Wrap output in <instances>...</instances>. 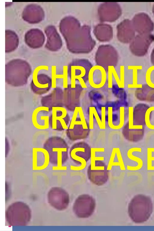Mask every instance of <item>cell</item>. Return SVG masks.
I'll list each match as a JSON object with an SVG mask.
<instances>
[{"instance_id":"1","label":"cell","mask_w":154,"mask_h":231,"mask_svg":"<svg viewBox=\"0 0 154 231\" xmlns=\"http://www.w3.org/2000/svg\"><path fill=\"white\" fill-rule=\"evenodd\" d=\"M153 205L150 197L141 194L134 196L128 204V213L136 223L146 221L152 214Z\"/></svg>"},{"instance_id":"2","label":"cell","mask_w":154,"mask_h":231,"mask_svg":"<svg viewBox=\"0 0 154 231\" xmlns=\"http://www.w3.org/2000/svg\"><path fill=\"white\" fill-rule=\"evenodd\" d=\"M43 147L48 153L49 162L51 164L61 167L66 161L68 146L62 138L57 136L50 137L45 141Z\"/></svg>"},{"instance_id":"3","label":"cell","mask_w":154,"mask_h":231,"mask_svg":"<svg viewBox=\"0 0 154 231\" xmlns=\"http://www.w3.org/2000/svg\"><path fill=\"white\" fill-rule=\"evenodd\" d=\"M5 218L7 222L11 226H25L31 219V211L26 203L21 202H15L7 208Z\"/></svg>"},{"instance_id":"4","label":"cell","mask_w":154,"mask_h":231,"mask_svg":"<svg viewBox=\"0 0 154 231\" xmlns=\"http://www.w3.org/2000/svg\"><path fill=\"white\" fill-rule=\"evenodd\" d=\"M89 129L82 108L81 107H75L70 124L66 131L67 136L71 140L83 139L88 135Z\"/></svg>"},{"instance_id":"5","label":"cell","mask_w":154,"mask_h":231,"mask_svg":"<svg viewBox=\"0 0 154 231\" xmlns=\"http://www.w3.org/2000/svg\"><path fill=\"white\" fill-rule=\"evenodd\" d=\"M91 30L87 26H82L80 30L69 38L73 41L75 46L74 53H85L91 51L95 45V42L92 38ZM71 41V42H72Z\"/></svg>"},{"instance_id":"6","label":"cell","mask_w":154,"mask_h":231,"mask_svg":"<svg viewBox=\"0 0 154 231\" xmlns=\"http://www.w3.org/2000/svg\"><path fill=\"white\" fill-rule=\"evenodd\" d=\"M91 162L87 170V175L90 181L98 186L105 184L109 178L107 166L100 160L91 159Z\"/></svg>"},{"instance_id":"7","label":"cell","mask_w":154,"mask_h":231,"mask_svg":"<svg viewBox=\"0 0 154 231\" xmlns=\"http://www.w3.org/2000/svg\"><path fill=\"white\" fill-rule=\"evenodd\" d=\"M96 207L95 199L87 194L79 196L75 200L72 207L75 215L79 218H87L93 213Z\"/></svg>"},{"instance_id":"8","label":"cell","mask_w":154,"mask_h":231,"mask_svg":"<svg viewBox=\"0 0 154 231\" xmlns=\"http://www.w3.org/2000/svg\"><path fill=\"white\" fill-rule=\"evenodd\" d=\"M5 68V79L7 84L15 87L25 85L31 73L29 67L26 68Z\"/></svg>"},{"instance_id":"9","label":"cell","mask_w":154,"mask_h":231,"mask_svg":"<svg viewBox=\"0 0 154 231\" xmlns=\"http://www.w3.org/2000/svg\"><path fill=\"white\" fill-rule=\"evenodd\" d=\"M47 198L50 205L59 211L66 209L69 202V194L66 190L60 187L51 188L48 193Z\"/></svg>"},{"instance_id":"10","label":"cell","mask_w":154,"mask_h":231,"mask_svg":"<svg viewBox=\"0 0 154 231\" xmlns=\"http://www.w3.org/2000/svg\"><path fill=\"white\" fill-rule=\"evenodd\" d=\"M154 41V36L151 34L136 35L130 44L129 48L134 55L139 57L145 56Z\"/></svg>"},{"instance_id":"11","label":"cell","mask_w":154,"mask_h":231,"mask_svg":"<svg viewBox=\"0 0 154 231\" xmlns=\"http://www.w3.org/2000/svg\"><path fill=\"white\" fill-rule=\"evenodd\" d=\"M91 148L84 143H75L71 148L70 154L71 159L77 164L78 167L75 169H81L85 167L87 162L91 158Z\"/></svg>"},{"instance_id":"12","label":"cell","mask_w":154,"mask_h":231,"mask_svg":"<svg viewBox=\"0 0 154 231\" xmlns=\"http://www.w3.org/2000/svg\"><path fill=\"white\" fill-rule=\"evenodd\" d=\"M49 117V126L54 130L67 129L69 117L65 108L63 107H53Z\"/></svg>"},{"instance_id":"13","label":"cell","mask_w":154,"mask_h":231,"mask_svg":"<svg viewBox=\"0 0 154 231\" xmlns=\"http://www.w3.org/2000/svg\"><path fill=\"white\" fill-rule=\"evenodd\" d=\"M98 13L100 21L113 22L120 17L122 14V10L117 3L106 2L99 5Z\"/></svg>"},{"instance_id":"14","label":"cell","mask_w":154,"mask_h":231,"mask_svg":"<svg viewBox=\"0 0 154 231\" xmlns=\"http://www.w3.org/2000/svg\"><path fill=\"white\" fill-rule=\"evenodd\" d=\"M40 69H35L32 75L31 87L35 94L42 95L47 93L52 87V79L45 74H38Z\"/></svg>"},{"instance_id":"15","label":"cell","mask_w":154,"mask_h":231,"mask_svg":"<svg viewBox=\"0 0 154 231\" xmlns=\"http://www.w3.org/2000/svg\"><path fill=\"white\" fill-rule=\"evenodd\" d=\"M131 21L135 32L138 34H150L154 30V23L149 16L144 12L136 14Z\"/></svg>"},{"instance_id":"16","label":"cell","mask_w":154,"mask_h":231,"mask_svg":"<svg viewBox=\"0 0 154 231\" xmlns=\"http://www.w3.org/2000/svg\"><path fill=\"white\" fill-rule=\"evenodd\" d=\"M48 108L41 106L36 108L32 115V120L34 126L40 130H45L49 127V112Z\"/></svg>"},{"instance_id":"17","label":"cell","mask_w":154,"mask_h":231,"mask_svg":"<svg viewBox=\"0 0 154 231\" xmlns=\"http://www.w3.org/2000/svg\"><path fill=\"white\" fill-rule=\"evenodd\" d=\"M117 37L121 42L130 43L135 36V31L131 20L125 19L121 21L117 26Z\"/></svg>"},{"instance_id":"18","label":"cell","mask_w":154,"mask_h":231,"mask_svg":"<svg viewBox=\"0 0 154 231\" xmlns=\"http://www.w3.org/2000/svg\"><path fill=\"white\" fill-rule=\"evenodd\" d=\"M106 71L103 67L97 65L92 66L90 69L88 80L92 88L98 89L102 87L106 83Z\"/></svg>"},{"instance_id":"19","label":"cell","mask_w":154,"mask_h":231,"mask_svg":"<svg viewBox=\"0 0 154 231\" xmlns=\"http://www.w3.org/2000/svg\"><path fill=\"white\" fill-rule=\"evenodd\" d=\"M144 129L143 126L134 125L132 118L129 116V121L124 127L122 133L128 140L136 142L143 138L144 134Z\"/></svg>"},{"instance_id":"20","label":"cell","mask_w":154,"mask_h":231,"mask_svg":"<svg viewBox=\"0 0 154 231\" xmlns=\"http://www.w3.org/2000/svg\"><path fill=\"white\" fill-rule=\"evenodd\" d=\"M63 96L61 89L57 87L54 88L50 94L42 98V106L48 108L50 111L54 107H62Z\"/></svg>"},{"instance_id":"21","label":"cell","mask_w":154,"mask_h":231,"mask_svg":"<svg viewBox=\"0 0 154 231\" xmlns=\"http://www.w3.org/2000/svg\"><path fill=\"white\" fill-rule=\"evenodd\" d=\"M32 161L34 169L40 170L45 168L50 162L48 152L43 148H33Z\"/></svg>"},{"instance_id":"22","label":"cell","mask_w":154,"mask_h":231,"mask_svg":"<svg viewBox=\"0 0 154 231\" xmlns=\"http://www.w3.org/2000/svg\"><path fill=\"white\" fill-rule=\"evenodd\" d=\"M70 75L71 80V88H75V80L77 79L79 81L82 88H87L83 77H85L87 70L85 66L81 65H72L70 67Z\"/></svg>"},{"instance_id":"23","label":"cell","mask_w":154,"mask_h":231,"mask_svg":"<svg viewBox=\"0 0 154 231\" xmlns=\"http://www.w3.org/2000/svg\"><path fill=\"white\" fill-rule=\"evenodd\" d=\"M149 107L148 105L143 103H139L134 106L132 116L134 125L143 126L146 125V114Z\"/></svg>"},{"instance_id":"24","label":"cell","mask_w":154,"mask_h":231,"mask_svg":"<svg viewBox=\"0 0 154 231\" xmlns=\"http://www.w3.org/2000/svg\"><path fill=\"white\" fill-rule=\"evenodd\" d=\"M94 33L97 39L101 42L109 41L113 37L112 28L106 24L97 25L94 29Z\"/></svg>"},{"instance_id":"25","label":"cell","mask_w":154,"mask_h":231,"mask_svg":"<svg viewBox=\"0 0 154 231\" xmlns=\"http://www.w3.org/2000/svg\"><path fill=\"white\" fill-rule=\"evenodd\" d=\"M134 93L136 97L140 100L154 102V88L148 84L143 85L141 87L137 88Z\"/></svg>"},{"instance_id":"26","label":"cell","mask_w":154,"mask_h":231,"mask_svg":"<svg viewBox=\"0 0 154 231\" xmlns=\"http://www.w3.org/2000/svg\"><path fill=\"white\" fill-rule=\"evenodd\" d=\"M95 120L100 128L104 129L102 123L101 119H100L97 110L94 107H90L89 108V125L90 129L94 128V122Z\"/></svg>"},{"instance_id":"27","label":"cell","mask_w":154,"mask_h":231,"mask_svg":"<svg viewBox=\"0 0 154 231\" xmlns=\"http://www.w3.org/2000/svg\"><path fill=\"white\" fill-rule=\"evenodd\" d=\"M146 125L149 128L154 129V106L149 107L145 116Z\"/></svg>"},{"instance_id":"28","label":"cell","mask_w":154,"mask_h":231,"mask_svg":"<svg viewBox=\"0 0 154 231\" xmlns=\"http://www.w3.org/2000/svg\"><path fill=\"white\" fill-rule=\"evenodd\" d=\"M108 67V88H111L112 86V74L111 69V66Z\"/></svg>"},{"instance_id":"29","label":"cell","mask_w":154,"mask_h":231,"mask_svg":"<svg viewBox=\"0 0 154 231\" xmlns=\"http://www.w3.org/2000/svg\"><path fill=\"white\" fill-rule=\"evenodd\" d=\"M111 69L112 75L114 76V78L117 83L118 86L119 88H121L120 79L116 71L114 66H111Z\"/></svg>"},{"instance_id":"30","label":"cell","mask_w":154,"mask_h":231,"mask_svg":"<svg viewBox=\"0 0 154 231\" xmlns=\"http://www.w3.org/2000/svg\"><path fill=\"white\" fill-rule=\"evenodd\" d=\"M106 108L105 107H102L101 109V120L104 129H106Z\"/></svg>"},{"instance_id":"31","label":"cell","mask_w":154,"mask_h":231,"mask_svg":"<svg viewBox=\"0 0 154 231\" xmlns=\"http://www.w3.org/2000/svg\"><path fill=\"white\" fill-rule=\"evenodd\" d=\"M150 59L151 63L154 66V48L153 49L151 54Z\"/></svg>"},{"instance_id":"32","label":"cell","mask_w":154,"mask_h":231,"mask_svg":"<svg viewBox=\"0 0 154 231\" xmlns=\"http://www.w3.org/2000/svg\"><path fill=\"white\" fill-rule=\"evenodd\" d=\"M152 13H153L154 15V4L152 6Z\"/></svg>"}]
</instances>
